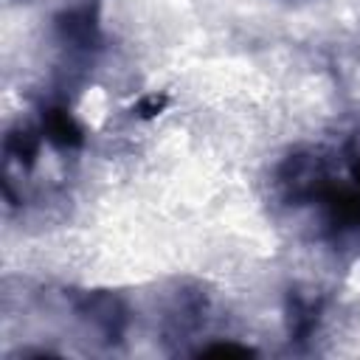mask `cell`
I'll list each match as a JSON object with an SVG mask.
<instances>
[{
  "label": "cell",
  "mask_w": 360,
  "mask_h": 360,
  "mask_svg": "<svg viewBox=\"0 0 360 360\" xmlns=\"http://www.w3.org/2000/svg\"><path fill=\"white\" fill-rule=\"evenodd\" d=\"M79 312L107 338V340H118L124 335V326H127V309L121 304L118 295L112 292H93V295H84L82 304H79Z\"/></svg>",
  "instance_id": "obj_2"
},
{
  "label": "cell",
  "mask_w": 360,
  "mask_h": 360,
  "mask_svg": "<svg viewBox=\"0 0 360 360\" xmlns=\"http://www.w3.org/2000/svg\"><path fill=\"white\" fill-rule=\"evenodd\" d=\"M278 180H281L284 191L295 200L315 197V194H321V188L326 183V166L312 152H295L281 163Z\"/></svg>",
  "instance_id": "obj_1"
},
{
  "label": "cell",
  "mask_w": 360,
  "mask_h": 360,
  "mask_svg": "<svg viewBox=\"0 0 360 360\" xmlns=\"http://www.w3.org/2000/svg\"><path fill=\"white\" fill-rule=\"evenodd\" d=\"M42 132L56 146H79L84 141L82 138V127L65 110H48L42 115Z\"/></svg>",
  "instance_id": "obj_3"
},
{
  "label": "cell",
  "mask_w": 360,
  "mask_h": 360,
  "mask_svg": "<svg viewBox=\"0 0 360 360\" xmlns=\"http://www.w3.org/2000/svg\"><path fill=\"white\" fill-rule=\"evenodd\" d=\"M160 104H163V98L149 96V98H143V101H141V110H143V115H152V112H158V110H160Z\"/></svg>",
  "instance_id": "obj_4"
}]
</instances>
